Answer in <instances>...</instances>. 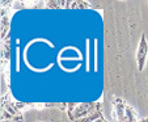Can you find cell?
I'll use <instances>...</instances> for the list:
<instances>
[{"mask_svg": "<svg viewBox=\"0 0 148 122\" xmlns=\"http://www.w3.org/2000/svg\"><path fill=\"white\" fill-rule=\"evenodd\" d=\"M95 108H93V105H88V104H81V105H79L77 108H75V110L71 113V118L73 119V121H79V119L81 118H85V117L90 116L92 113H95Z\"/></svg>", "mask_w": 148, "mask_h": 122, "instance_id": "obj_1", "label": "cell"}, {"mask_svg": "<svg viewBox=\"0 0 148 122\" xmlns=\"http://www.w3.org/2000/svg\"><path fill=\"white\" fill-rule=\"evenodd\" d=\"M147 53H148V45H147V41H145V37L142 36L139 47H138V53H136L138 68H139V71H142V70L144 68L145 59H147Z\"/></svg>", "mask_w": 148, "mask_h": 122, "instance_id": "obj_2", "label": "cell"}, {"mask_svg": "<svg viewBox=\"0 0 148 122\" xmlns=\"http://www.w3.org/2000/svg\"><path fill=\"white\" fill-rule=\"evenodd\" d=\"M101 117L102 116H101L98 112H95V113H92L90 116L85 117V118H81V119H79V121H76V122H95V121H97V119H100Z\"/></svg>", "mask_w": 148, "mask_h": 122, "instance_id": "obj_3", "label": "cell"}, {"mask_svg": "<svg viewBox=\"0 0 148 122\" xmlns=\"http://www.w3.org/2000/svg\"><path fill=\"white\" fill-rule=\"evenodd\" d=\"M3 118H4V119H7V121H11V119L13 118V116H12V114L9 113V112L7 110V109H4V110H3Z\"/></svg>", "mask_w": 148, "mask_h": 122, "instance_id": "obj_4", "label": "cell"}, {"mask_svg": "<svg viewBox=\"0 0 148 122\" xmlns=\"http://www.w3.org/2000/svg\"><path fill=\"white\" fill-rule=\"evenodd\" d=\"M59 6H60V4H59V1H49V3H47L49 8H58Z\"/></svg>", "mask_w": 148, "mask_h": 122, "instance_id": "obj_5", "label": "cell"}, {"mask_svg": "<svg viewBox=\"0 0 148 122\" xmlns=\"http://www.w3.org/2000/svg\"><path fill=\"white\" fill-rule=\"evenodd\" d=\"M7 110H8L9 112V113H11L12 114V116H13V114H16L17 113V112H16V109H13V108H11V106H7Z\"/></svg>", "mask_w": 148, "mask_h": 122, "instance_id": "obj_6", "label": "cell"}, {"mask_svg": "<svg viewBox=\"0 0 148 122\" xmlns=\"http://www.w3.org/2000/svg\"><path fill=\"white\" fill-rule=\"evenodd\" d=\"M103 121H105V119H103V118H102V117H101V118H100V119H97V121H95V122H103Z\"/></svg>", "mask_w": 148, "mask_h": 122, "instance_id": "obj_7", "label": "cell"}, {"mask_svg": "<svg viewBox=\"0 0 148 122\" xmlns=\"http://www.w3.org/2000/svg\"><path fill=\"white\" fill-rule=\"evenodd\" d=\"M3 122H11V121H7V119H4V121Z\"/></svg>", "mask_w": 148, "mask_h": 122, "instance_id": "obj_8", "label": "cell"}, {"mask_svg": "<svg viewBox=\"0 0 148 122\" xmlns=\"http://www.w3.org/2000/svg\"><path fill=\"white\" fill-rule=\"evenodd\" d=\"M103 122H109V121H103Z\"/></svg>", "mask_w": 148, "mask_h": 122, "instance_id": "obj_9", "label": "cell"}]
</instances>
